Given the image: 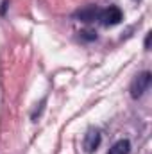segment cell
Segmentation results:
<instances>
[{
  "label": "cell",
  "instance_id": "1",
  "mask_svg": "<svg viewBox=\"0 0 152 154\" xmlns=\"http://www.w3.org/2000/svg\"><path fill=\"white\" fill-rule=\"evenodd\" d=\"M150 82H152V74L149 72V70L138 74V75L132 79L131 88H129L131 97H132V99H141V97L145 95V91L150 88Z\"/></svg>",
  "mask_w": 152,
  "mask_h": 154
},
{
  "label": "cell",
  "instance_id": "2",
  "mask_svg": "<svg viewBox=\"0 0 152 154\" xmlns=\"http://www.w3.org/2000/svg\"><path fill=\"white\" fill-rule=\"evenodd\" d=\"M100 142H102V134H100V131H99V129H95V127L88 129V131H86V134H84V140H82L84 151H86L88 154L95 152V151L100 147Z\"/></svg>",
  "mask_w": 152,
  "mask_h": 154
},
{
  "label": "cell",
  "instance_id": "3",
  "mask_svg": "<svg viewBox=\"0 0 152 154\" xmlns=\"http://www.w3.org/2000/svg\"><path fill=\"white\" fill-rule=\"evenodd\" d=\"M122 18H123L122 11H120L116 5H109L108 9H102V11H100V18H99V20L102 22V25L111 27V25L120 23V22H122Z\"/></svg>",
  "mask_w": 152,
  "mask_h": 154
},
{
  "label": "cell",
  "instance_id": "4",
  "mask_svg": "<svg viewBox=\"0 0 152 154\" xmlns=\"http://www.w3.org/2000/svg\"><path fill=\"white\" fill-rule=\"evenodd\" d=\"M100 7L99 5H88V7H82V9H79L75 13V18H79L81 22H86V23H90V22H95V20H99L100 18Z\"/></svg>",
  "mask_w": 152,
  "mask_h": 154
},
{
  "label": "cell",
  "instance_id": "5",
  "mask_svg": "<svg viewBox=\"0 0 152 154\" xmlns=\"http://www.w3.org/2000/svg\"><path fill=\"white\" fill-rule=\"evenodd\" d=\"M131 152V142L127 138H122L118 142H114L111 145V149L108 151V154H129Z\"/></svg>",
  "mask_w": 152,
  "mask_h": 154
},
{
  "label": "cell",
  "instance_id": "6",
  "mask_svg": "<svg viewBox=\"0 0 152 154\" xmlns=\"http://www.w3.org/2000/svg\"><path fill=\"white\" fill-rule=\"evenodd\" d=\"M81 38L82 39H97V32H93V31H81Z\"/></svg>",
  "mask_w": 152,
  "mask_h": 154
},
{
  "label": "cell",
  "instance_id": "7",
  "mask_svg": "<svg viewBox=\"0 0 152 154\" xmlns=\"http://www.w3.org/2000/svg\"><path fill=\"white\" fill-rule=\"evenodd\" d=\"M7 5H9V0H4V2H2V7H0V14H5Z\"/></svg>",
  "mask_w": 152,
  "mask_h": 154
},
{
  "label": "cell",
  "instance_id": "8",
  "mask_svg": "<svg viewBox=\"0 0 152 154\" xmlns=\"http://www.w3.org/2000/svg\"><path fill=\"white\" fill-rule=\"evenodd\" d=\"M150 47V32L147 34V38H145V48H149Z\"/></svg>",
  "mask_w": 152,
  "mask_h": 154
}]
</instances>
